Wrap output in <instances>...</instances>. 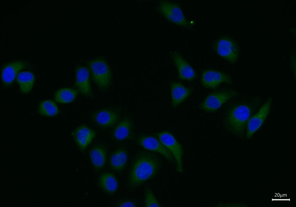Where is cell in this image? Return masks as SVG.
<instances>
[{
  "label": "cell",
  "mask_w": 296,
  "mask_h": 207,
  "mask_svg": "<svg viewBox=\"0 0 296 207\" xmlns=\"http://www.w3.org/2000/svg\"><path fill=\"white\" fill-rule=\"evenodd\" d=\"M160 167L158 158L154 154L141 152L132 161L129 170L127 185L131 188L139 187L154 178Z\"/></svg>",
  "instance_id": "1"
},
{
  "label": "cell",
  "mask_w": 296,
  "mask_h": 207,
  "mask_svg": "<svg viewBox=\"0 0 296 207\" xmlns=\"http://www.w3.org/2000/svg\"><path fill=\"white\" fill-rule=\"evenodd\" d=\"M254 108L247 104L233 105L227 111L226 125L229 131L235 136H243L248 121L252 116Z\"/></svg>",
  "instance_id": "2"
},
{
  "label": "cell",
  "mask_w": 296,
  "mask_h": 207,
  "mask_svg": "<svg viewBox=\"0 0 296 207\" xmlns=\"http://www.w3.org/2000/svg\"><path fill=\"white\" fill-rule=\"evenodd\" d=\"M85 63L88 66L91 77L98 89L102 91L107 90L111 84L112 75L106 60L98 57Z\"/></svg>",
  "instance_id": "3"
},
{
  "label": "cell",
  "mask_w": 296,
  "mask_h": 207,
  "mask_svg": "<svg viewBox=\"0 0 296 207\" xmlns=\"http://www.w3.org/2000/svg\"><path fill=\"white\" fill-rule=\"evenodd\" d=\"M213 48L217 53L232 64L236 63L238 58L239 47L233 38L221 35L213 41Z\"/></svg>",
  "instance_id": "4"
},
{
  "label": "cell",
  "mask_w": 296,
  "mask_h": 207,
  "mask_svg": "<svg viewBox=\"0 0 296 207\" xmlns=\"http://www.w3.org/2000/svg\"><path fill=\"white\" fill-rule=\"evenodd\" d=\"M156 11L169 22L180 26L187 24L186 19L179 4L175 2L160 0L156 7Z\"/></svg>",
  "instance_id": "5"
},
{
  "label": "cell",
  "mask_w": 296,
  "mask_h": 207,
  "mask_svg": "<svg viewBox=\"0 0 296 207\" xmlns=\"http://www.w3.org/2000/svg\"><path fill=\"white\" fill-rule=\"evenodd\" d=\"M239 95L238 91L232 90L212 92L207 96L200 105V108L207 113L214 112L223 104Z\"/></svg>",
  "instance_id": "6"
},
{
  "label": "cell",
  "mask_w": 296,
  "mask_h": 207,
  "mask_svg": "<svg viewBox=\"0 0 296 207\" xmlns=\"http://www.w3.org/2000/svg\"><path fill=\"white\" fill-rule=\"evenodd\" d=\"M162 143L172 153L177 163V170L183 172L182 157L183 149L182 145L176 140L173 135L168 131L155 134Z\"/></svg>",
  "instance_id": "7"
},
{
  "label": "cell",
  "mask_w": 296,
  "mask_h": 207,
  "mask_svg": "<svg viewBox=\"0 0 296 207\" xmlns=\"http://www.w3.org/2000/svg\"><path fill=\"white\" fill-rule=\"evenodd\" d=\"M137 143L145 149L160 153L169 161H173V155L158 138L140 134L137 137Z\"/></svg>",
  "instance_id": "8"
},
{
  "label": "cell",
  "mask_w": 296,
  "mask_h": 207,
  "mask_svg": "<svg viewBox=\"0 0 296 207\" xmlns=\"http://www.w3.org/2000/svg\"><path fill=\"white\" fill-rule=\"evenodd\" d=\"M202 85L205 88H214L223 82L231 84L232 80L228 74L219 71L208 69L203 70L201 77Z\"/></svg>",
  "instance_id": "9"
},
{
  "label": "cell",
  "mask_w": 296,
  "mask_h": 207,
  "mask_svg": "<svg viewBox=\"0 0 296 207\" xmlns=\"http://www.w3.org/2000/svg\"><path fill=\"white\" fill-rule=\"evenodd\" d=\"M271 102V98H269L258 112L249 119L246 128L247 138H250L263 123L269 112Z\"/></svg>",
  "instance_id": "10"
},
{
  "label": "cell",
  "mask_w": 296,
  "mask_h": 207,
  "mask_svg": "<svg viewBox=\"0 0 296 207\" xmlns=\"http://www.w3.org/2000/svg\"><path fill=\"white\" fill-rule=\"evenodd\" d=\"M90 72L88 66H78L75 69L74 86L82 95L86 97L92 96L90 81Z\"/></svg>",
  "instance_id": "11"
},
{
  "label": "cell",
  "mask_w": 296,
  "mask_h": 207,
  "mask_svg": "<svg viewBox=\"0 0 296 207\" xmlns=\"http://www.w3.org/2000/svg\"><path fill=\"white\" fill-rule=\"evenodd\" d=\"M172 59L181 79L193 81L196 77L197 74L189 63L177 51L171 53Z\"/></svg>",
  "instance_id": "12"
},
{
  "label": "cell",
  "mask_w": 296,
  "mask_h": 207,
  "mask_svg": "<svg viewBox=\"0 0 296 207\" xmlns=\"http://www.w3.org/2000/svg\"><path fill=\"white\" fill-rule=\"evenodd\" d=\"M27 65V62L20 60L10 62L4 65L2 68L1 75L3 84L5 86L12 85L20 71L26 68Z\"/></svg>",
  "instance_id": "13"
},
{
  "label": "cell",
  "mask_w": 296,
  "mask_h": 207,
  "mask_svg": "<svg viewBox=\"0 0 296 207\" xmlns=\"http://www.w3.org/2000/svg\"><path fill=\"white\" fill-rule=\"evenodd\" d=\"M71 134L77 145L81 151L86 149L95 136V132L93 130L85 125L77 127Z\"/></svg>",
  "instance_id": "14"
},
{
  "label": "cell",
  "mask_w": 296,
  "mask_h": 207,
  "mask_svg": "<svg viewBox=\"0 0 296 207\" xmlns=\"http://www.w3.org/2000/svg\"><path fill=\"white\" fill-rule=\"evenodd\" d=\"M92 120L98 125L102 127L113 126L118 123L117 114L112 108H104L95 111L92 116Z\"/></svg>",
  "instance_id": "15"
},
{
  "label": "cell",
  "mask_w": 296,
  "mask_h": 207,
  "mask_svg": "<svg viewBox=\"0 0 296 207\" xmlns=\"http://www.w3.org/2000/svg\"><path fill=\"white\" fill-rule=\"evenodd\" d=\"M172 106L175 108L184 101L192 93L193 89L185 87L179 82H170Z\"/></svg>",
  "instance_id": "16"
},
{
  "label": "cell",
  "mask_w": 296,
  "mask_h": 207,
  "mask_svg": "<svg viewBox=\"0 0 296 207\" xmlns=\"http://www.w3.org/2000/svg\"><path fill=\"white\" fill-rule=\"evenodd\" d=\"M133 120L128 117L123 119L117 124L113 131L115 138L120 140L134 138Z\"/></svg>",
  "instance_id": "17"
},
{
  "label": "cell",
  "mask_w": 296,
  "mask_h": 207,
  "mask_svg": "<svg viewBox=\"0 0 296 207\" xmlns=\"http://www.w3.org/2000/svg\"><path fill=\"white\" fill-rule=\"evenodd\" d=\"M128 154L124 148H119L114 151L109 159L111 168L114 171L121 173L125 169L127 164Z\"/></svg>",
  "instance_id": "18"
},
{
  "label": "cell",
  "mask_w": 296,
  "mask_h": 207,
  "mask_svg": "<svg viewBox=\"0 0 296 207\" xmlns=\"http://www.w3.org/2000/svg\"><path fill=\"white\" fill-rule=\"evenodd\" d=\"M98 185L101 190L106 194L112 195L116 191L118 182L113 174L105 172L101 174L98 180Z\"/></svg>",
  "instance_id": "19"
},
{
  "label": "cell",
  "mask_w": 296,
  "mask_h": 207,
  "mask_svg": "<svg viewBox=\"0 0 296 207\" xmlns=\"http://www.w3.org/2000/svg\"><path fill=\"white\" fill-rule=\"evenodd\" d=\"M90 156L91 164L95 170H100L104 167L106 162V152L103 146H94L90 150Z\"/></svg>",
  "instance_id": "20"
},
{
  "label": "cell",
  "mask_w": 296,
  "mask_h": 207,
  "mask_svg": "<svg viewBox=\"0 0 296 207\" xmlns=\"http://www.w3.org/2000/svg\"><path fill=\"white\" fill-rule=\"evenodd\" d=\"M16 78L21 92L27 94L31 91L35 81V76L33 73L27 71L20 72Z\"/></svg>",
  "instance_id": "21"
},
{
  "label": "cell",
  "mask_w": 296,
  "mask_h": 207,
  "mask_svg": "<svg viewBox=\"0 0 296 207\" xmlns=\"http://www.w3.org/2000/svg\"><path fill=\"white\" fill-rule=\"evenodd\" d=\"M78 89L70 88H62L58 90L54 95L55 100L60 103H66L73 101L78 95Z\"/></svg>",
  "instance_id": "22"
},
{
  "label": "cell",
  "mask_w": 296,
  "mask_h": 207,
  "mask_svg": "<svg viewBox=\"0 0 296 207\" xmlns=\"http://www.w3.org/2000/svg\"><path fill=\"white\" fill-rule=\"evenodd\" d=\"M38 112L42 116L52 117L57 115L59 110L54 102L48 100L40 102L38 107Z\"/></svg>",
  "instance_id": "23"
},
{
  "label": "cell",
  "mask_w": 296,
  "mask_h": 207,
  "mask_svg": "<svg viewBox=\"0 0 296 207\" xmlns=\"http://www.w3.org/2000/svg\"><path fill=\"white\" fill-rule=\"evenodd\" d=\"M144 194L145 207H162L151 188L149 187L145 188L144 190Z\"/></svg>",
  "instance_id": "24"
},
{
  "label": "cell",
  "mask_w": 296,
  "mask_h": 207,
  "mask_svg": "<svg viewBox=\"0 0 296 207\" xmlns=\"http://www.w3.org/2000/svg\"><path fill=\"white\" fill-rule=\"evenodd\" d=\"M116 206L118 207H136L137 206V205L135 201L131 199H127L120 201L117 203Z\"/></svg>",
  "instance_id": "25"
}]
</instances>
